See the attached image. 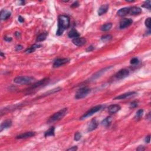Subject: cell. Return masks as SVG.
<instances>
[{
  "label": "cell",
  "instance_id": "cell-26",
  "mask_svg": "<svg viewBox=\"0 0 151 151\" xmlns=\"http://www.w3.org/2000/svg\"><path fill=\"white\" fill-rule=\"evenodd\" d=\"M61 90V88L60 87H57V88H55L54 89H52L50 90H49L48 92H46V93L43 94V96H48V95H50V94H54L56 93V92H58L60 91V90Z\"/></svg>",
  "mask_w": 151,
  "mask_h": 151
},
{
  "label": "cell",
  "instance_id": "cell-39",
  "mask_svg": "<svg viewBox=\"0 0 151 151\" xmlns=\"http://www.w3.org/2000/svg\"><path fill=\"white\" fill-rule=\"evenodd\" d=\"M77 150V146H73L71 148L68 149L67 150H71V151H75Z\"/></svg>",
  "mask_w": 151,
  "mask_h": 151
},
{
  "label": "cell",
  "instance_id": "cell-34",
  "mask_svg": "<svg viewBox=\"0 0 151 151\" xmlns=\"http://www.w3.org/2000/svg\"><path fill=\"white\" fill-rule=\"evenodd\" d=\"M79 6V3L77 1H76V2H74V3L71 4V8H77V7H78Z\"/></svg>",
  "mask_w": 151,
  "mask_h": 151
},
{
  "label": "cell",
  "instance_id": "cell-35",
  "mask_svg": "<svg viewBox=\"0 0 151 151\" xmlns=\"http://www.w3.org/2000/svg\"><path fill=\"white\" fill-rule=\"evenodd\" d=\"M94 47L93 46H90L87 48L86 49V52H92V51H93L94 50Z\"/></svg>",
  "mask_w": 151,
  "mask_h": 151
},
{
  "label": "cell",
  "instance_id": "cell-12",
  "mask_svg": "<svg viewBox=\"0 0 151 151\" xmlns=\"http://www.w3.org/2000/svg\"><path fill=\"white\" fill-rule=\"evenodd\" d=\"M35 135V132H26L24 133L20 134V135H17L16 136V139H27L29 137H31L34 136Z\"/></svg>",
  "mask_w": 151,
  "mask_h": 151
},
{
  "label": "cell",
  "instance_id": "cell-9",
  "mask_svg": "<svg viewBox=\"0 0 151 151\" xmlns=\"http://www.w3.org/2000/svg\"><path fill=\"white\" fill-rule=\"evenodd\" d=\"M70 60L69 58H57L54 61L53 63V67L57 68L59 67L60 66H63L69 63Z\"/></svg>",
  "mask_w": 151,
  "mask_h": 151
},
{
  "label": "cell",
  "instance_id": "cell-6",
  "mask_svg": "<svg viewBox=\"0 0 151 151\" xmlns=\"http://www.w3.org/2000/svg\"><path fill=\"white\" fill-rule=\"evenodd\" d=\"M129 74V71L126 69H123L120 70L118 73L115 74V77L118 80H121L125 78Z\"/></svg>",
  "mask_w": 151,
  "mask_h": 151
},
{
  "label": "cell",
  "instance_id": "cell-1",
  "mask_svg": "<svg viewBox=\"0 0 151 151\" xmlns=\"http://www.w3.org/2000/svg\"><path fill=\"white\" fill-rule=\"evenodd\" d=\"M70 26V18L66 15H61L58 18V29L56 32L57 35L63 34L64 31Z\"/></svg>",
  "mask_w": 151,
  "mask_h": 151
},
{
  "label": "cell",
  "instance_id": "cell-41",
  "mask_svg": "<svg viewBox=\"0 0 151 151\" xmlns=\"http://www.w3.org/2000/svg\"><path fill=\"white\" fill-rule=\"evenodd\" d=\"M18 21H20V22H24V18H22L21 16H19V17H18Z\"/></svg>",
  "mask_w": 151,
  "mask_h": 151
},
{
  "label": "cell",
  "instance_id": "cell-38",
  "mask_svg": "<svg viewBox=\"0 0 151 151\" xmlns=\"http://www.w3.org/2000/svg\"><path fill=\"white\" fill-rule=\"evenodd\" d=\"M150 141V135L147 136L146 137V138H145V142H146V143H149Z\"/></svg>",
  "mask_w": 151,
  "mask_h": 151
},
{
  "label": "cell",
  "instance_id": "cell-37",
  "mask_svg": "<svg viewBox=\"0 0 151 151\" xmlns=\"http://www.w3.org/2000/svg\"><path fill=\"white\" fill-rule=\"evenodd\" d=\"M22 48H23V47H22V46H21V45H18V46H17L16 47V51H20V50H21Z\"/></svg>",
  "mask_w": 151,
  "mask_h": 151
},
{
  "label": "cell",
  "instance_id": "cell-25",
  "mask_svg": "<svg viewBox=\"0 0 151 151\" xmlns=\"http://www.w3.org/2000/svg\"><path fill=\"white\" fill-rule=\"evenodd\" d=\"M112 27V23H107L105 24L102 26L100 29L103 31H107L110 30Z\"/></svg>",
  "mask_w": 151,
  "mask_h": 151
},
{
  "label": "cell",
  "instance_id": "cell-31",
  "mask_svg": "<svg viewBox=\"0 0 151 151\" xmlns=\"http://www.w3.org/2000/svg\"><path fill=\"white\" fill-rule=\"evenodd\" d=\"M82 137V135H81L80 133L79 132H76L74 135V139L76 141H79Z\"/></svg>",
  "mask_w": 151,
  "mask_h": 151
},
{
  "label": "cell",
  "instance_id": "cell-24",
  "mask_svg": "<svg viewBox=\"0 0 151 151\" xmlns=\"http://www.w3.org/2000/svg\"><path fill=\"white\" fill-rule=\"evenodd\" d=\"M48 35V33H43L39 35H38L36 39L37 42H41V41H44L46 39V38Z\"/></svg>",
  "mask_w": 151,
  "mask_h": 151
},
{
  "label": "cell",
  "instance_id": "cell-4",
  "mask_svg": "<svg viewBox=\"0 0 151 151\" xmlns=\"http://www.w3.org/2000/svg\"><path fill=\"white\" fill-rule=\"evenodd\" d=\"M102 108V105H97L96 106L93 107H92L90 109H89L88 111L84 113L83 116L80 118V120H84L85 119H87V118L92 116V115L95 114L96 113L99 112V110H100Z\"/></svg>",
  "mask_w": 151,
  "mask_h": 151
},
{
  "label": "cell",
  "instance_id": "cell-16",
  "mask_svg": "<svg viewBox=\"0 0 151 151\" xmlns=\"http://www.w3.org/2000/svg\"><path fill=\"white\" fill-rule=\"evenodd\" d=\"M11 15V13L8 11L5 10H2L1 11V14H0V19L1 20H7L9 17H10Z\"/></svg>",
  "mask_w": 151,
  "mask_h": 151
},
{
  "label": "cell",
  "instance_id": "cell-21",
  "mask_svg": "<svg viewBox=\"0 0 151 151\" xmlns=\"http://www.w3.org/2000/svg\"><path fill=\"white\" fill-rule=\"evenodd\" d=\"M68 36H69V38H74V39H75V38L79 37L80 36V34H79V32L73 28L68 33Z\"/></svg>",
  "mask_w": 151,
  "mask_h": 151
},
{
  "label": "cell",
  "instance_id": "cell-3",
  "mask_svg": "<svg viewBox=\"0 0 151 151\" xmlns=\"http://www.w3.org/2000/svg\"><path fill=\"white\" fill-rule=\"evenodd\" d=\"M35 79L31 76H18L14 79V82L17 84H27L33 83Z\"/></svg>",
  "mask_w": 151,
  "mask_h": 151
},
{
  "label": "cell",
  "instance_id": "cell-19",
  "mask_svg": "<svg viewBox=\"0 0 151 151\" xmlns=\"http://www.w3.org/2000/svg\"><path fill=\"white\" fill-rule=\"evenodd\" d=\"M108 9H109L108 4L102 5L99 8V10H98V15L100 16H102V15L105 14V13L107 12V10H108Z\"/></svg>",
  "mask_w": 151,
  "mask_h": 151
},
{
  "label": "cell",
  "instance_id": "cell-20",
  "mask_svg": "<svg viewBox=\"0 0 151 151\" xmlns=\"http://www.w3.org/2000/svg\"><path fill=\"white\" fill-rule=\"evenodd\" d=\"M112 118L111 116H108L105 119H103L102 122V125L105 126V127H109L112 123Z\"/></svg>",
  "mask_w": 151,
  "mask_h": 151
},
{
  "label": "cell",
  "instance_id": "cell-13",
  "mask_svg": "<svg viewBox=\"0 0 151 151\" xmlns=\"http://www.w3.org/2000/svg\"><path fill=\"white\" fill-rule=\"evenodd\" d=\"M98 126V122L96 119H93L89 122L87 126V132H90L95 130Z\"/></svg>",
  "mask_w": 151,
  "mask_h": 151
},
{
  "label": "cell",
  "instance_id": "cell-11",
  "mask_svg": "<svg viewBox=\"0 0 151 151\" xmlns=\"http://www.w3.org/2000/svg\"><path fill=\"white\" fill-rule=\"evenodd\" d=\"M86 39L84 37H77L73 39L72 42L75 46L80 47L84 45L86 43Z\"/></svg>",
  "mask_w": 151,
  "mask_h": 151
},
{
  "label": "cell",
  "instance_id": "cell-28",
  "mask_svg": "<svg viewBox=\"0 0 151 151\" xmlns=\"http://www.w3.org/2000/svg\"><path fill=\"white\" fill-rule=\"evenodd\" d=\"M143 114V109H139V110H138V111L136 112V113L135 118L136 119H141L142 117Z\"/></svg>",
  "mask_w": 151,
  "mask_h": 151
},
{
  "label": "cell",
  "instance_id": "cell-23",
  "mask_svg": "<svg viewBox=\"0 0 151 151\" xmlns=\"http://www.w3.org/2000/svg\"><path fill=\"white\" fill-rule=\"evenodd\" d=\"M41 47V45L35 44L33 45V46H32L31 47L28 48L27 50H26V53H32L34 52L37 48H40V47Z\"/></svg>",
  "mask_w": 151,
  "mask_h": 151
},
{
  "label": "cell",
  "instance_id": "cell-14",
  "mask_svg": "<svg viewBox=\"0 0 151 151\" xmlns=\"http://www.w3.org/2000/svg\"><path fill=\"white\" fill-rule=\"evenodd\" d=\"M121 109V107L119 105H110L108 107V112L110 114H115L119 112Z\"/></svg>",
  "mask_w": 151,
  "mask_h": 151
},
{
  "label": "cell",
  "instance_id": "cell-42",
  "mask_svg": "<svg viewBox=\"0 0 151 151\" xmlns=\"http://www.w3.org/2000/svg\"><path fill=\"white\" fill-rule=\"evenodd\" d=\"M15 35H16V36L17 38H20L21 37V34L20 33H19V32H16V33H15Z\"/></svg>",
  "mask_w": 151,
  "mask_h": 151
},
{
  "label": "cell",
  "instance_id": "cell-17",
  "mask_svg": "<svg viewBox=\"0 0 151 151\" xmlns=\"http://www.w3.org/2000/svg\"><path fill=\"white\" fill-rule=\"evenodd\" d=\"M142 12V9L138 7H129V14L131 15H139Z\"/></svg>",
  "mask_w": 151,
  "mask_h": 151
},
{
  "label": "cell",
  "instance_id": "cell-10",
  "mask_svg": "<svg viewBox=\"0 0 151 151\" xmlns=\"http://www.w3.org/2000/svg\"><path fill=\"white\" fill-rule=\"evenodd\" d=\"M136 94H137L136 92H128V93L120 94V95L117 96V97L114 98V100H123V99H127V98L133 97V96H136Z\"/></svg>",
  "mask_w": 151,
  "mask_h": 151
},
{
  "label": "cell",
  "instance_id": "cell-29",
  "mask_svg": "<svg viewBox=\"0 0 151 151\" xmlns=\"http://www.w3.org/2000/svg\"><path fill=\"white\" fill-rule=\"evenodd\" d=\"M142 7L143 8H147L148 9H150V7H151V3L150 1H147L146 2H145V3L142 5Z\"/></svg>",
  "mask_w": 151,
  "mask_h": 151
},
{
  "label": "cell",
  "instance_id": "cell-5",
  "mask_svg": "<svg viewBox=\"0 0 151 151\" xmlns=\"http://www.w3.org/2000/svg\"><path fill=\"white\" fill-rule=\"evenodd\" d=\"M90 92V89L86 87L80 88L78 91L76 92L75 95V98L76 99H81L88 95V94Z\"/></svg>",
  "mask_w": 151,
  "mask_h": 151
},
{
  "label": "cell",
  "instance_id": "cell-2",
  "mask_svg": "<svg viewBox=\"0 0 151 151\" xmlns=\"http://www.w3.org/2000/svg\"><path fill=\"white\" fill-rule=\"evenodd\" d=\"M67 108L62 109L58 111L57 112L54 113V115H53L52 116L48 119L47 122H48V123H51L57 122L58 120L62 119L65 116V115L67 114Z\"/></svg>",
  "mask_w": 151,
  "mask_h": 151
},
{
  "label": "cell",
  "instance_id": "cell-33",
  "mask_svg": "<svg viewBox=\"0 0 151 151\" xmlns=\"http://www.w3.org/2000/svg\"><path fill=\"white\" fill-rule=\"evenodd\" d=\"M139 63V59L136 57L132 58L131 60V65H136Z\"/></svg>",
  "mask_w": 151,
  "mask_h": 151
},
{
  "label": "cell",
  "instance_id": "cell-27",
  "mask_svg": "<svg viewBox=\"0 0 151 151\" xmlns=\"http://www.w3.org/2000/svg\"><path fill=\"white\" fill-rule=\"evenodd\" d=\"M112 39V35L109 34H106L101 37V40L104 43H107L108 41H110Z\"/></svg>",
  "mask_w": 151,
  "mask_h": 151
},
{
  "label": "cell",
  "instance_id": "cell-15",
  "mask_svg": "<svg viewBox=\"0 0 151 151\" xmlns=\"http://www.w3.org/2000/svg\"><path fill=\"white\" fill-rule=\"evenodd\" d=\"M11 125H12V121H11V120H5V121L2 122L1 126H0V131L2 132L4 129L10 128Z\"/></svg>",
  "mask_w": 151,
  "mask_h": 151
},
{
  "label": "cell",
  "instance_id": "cell-18",
  "mask_svg": "<svg viewBox=\"0 0 151 151\" xmlns=\"http://www.w3.org/2000/svg\"><path fill=\"white\" fill-rule=\"evenodd\" d=\"M129 14V7H124V8L120 9L118 11V12H117V14H118L119 16H120V17L125 16L126 15Z\"/></svg>",
  "mask_w": 151,
  "mask_h": 151
},
{
  "label": "cell",
  "instance_id": "cell-30",
  "mask_svg": "<svg viewBox=\"0 0 151 151\" xmlns=\"http://www.w3.org/2000/svg\"><path fill=\"white\" fill-rule=\"evenodd\" d=\"M137 106H138V101H133L130 104V108L131 109H134V108H136Z\"/></svg>",
  "mask_w": 151,
  "mask_h": 151
},
{
  "label": "cell",
  "instance_id": "cell-32",
  "mask_svg": "<svg viewBox=\"0 0 151 151\" xmlns=\"http://www.w3.org/2000/svg\"><path fill=\"white\" fill-rule=\"evenodd\" d=\"M145 26H146V27H148L149 30H150V18L149 17L145 20Z\"/></svg>",
  "mask_w": 151,
  "mask_h": 151
},
{
  "label": "cell",
  "instance_id": "cell-8",
  "mask_svg": "<svg viewBox=\"0 0 151 151\" xmlns=\"http://www.w3.org/2000/svg\"><path fill=\"white\" fill-rule=\"evenodd\" d=\"M49 82H50V79L48 78H44L42 79V80H40L39 82L34 83L32 85L30 89H34L39 88L40 87H41L44 86V85H46V84H48Z\"/></svg>",
  "mask_w": 151,
  "mask_h": 151
},
{
  "label": "cell",
  "instance_id": "cell-40",
  "mask_svg": "<svg viewBox=\"0 0 151 151\" xmlns=\"http://www.w3.org/2000/svg\"><path fill=\"white\" fill-rule=\"evenodd\" d=\"M145 149V148L143 147V146H139L138 148L136 149L137 150H139V151H143Z\"/></svg>",
  "mask_w": 151,
  "mask_h": 151
},
{
  "label": "cell",
  "instance_id": "cell-7",
  "mask_svg": "<svg viewBox=\"0 0 151 151\" xmlns=\"http://www.w3.org/2000/svg\"><path fill=\"white\" fill-rule=\"evenodd\" d=\"M133 23V20L131 18H123L120 21L119 28L120 29H124V28L129 27Z\"/></svg>",
  "mask_w": 151,
  "mask_h": 151
},
{
  "label": "cell",
  "instance_id": "cell-36",
  "mask_svg": "<svg viewBox=\"0 0 151 151\" xmlns=\"http://www.w3.org/2000/svg\"><path fill=\"white\" fill-rule=\"evenodd\" d=\"M4 40L5 41H7V42H11V41H12V38L10 37H7V36H5L4 37Z\"/></svg>",
  "mask_w": 151,
  "mask_h": 151
},
{
  "label": "cell",
  "instance_id": "cell-43",
  "mask_svg": "<svg viewBox=\"0 0 151 151\" xmlns=\"http://www.w3.org/2000/svg\"><path fill=\"white\" fill-rule=\"evenodd\" d=\"M1 57H4V54L3 53V52H1Z\"/></svg>",
  "mask_w": 151,
  "mask_h": 151
},
{
  "label": "cell",
  "instance_id": "cell-22",
  "mask_svg": "<svg viewBox=\"0 0 151 151\" xmlns=\"http://www.w3.org/2000/svg\"><path fill=\"white\" fill-rule=\"evenodd\" d=\"M54 133H55V128L54 126H52L45 132L44 136L46 137L48 136H54Z\"/></svg>",
  "mask_w": 151,
  "mask_h": 151
}]
</instances>
